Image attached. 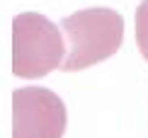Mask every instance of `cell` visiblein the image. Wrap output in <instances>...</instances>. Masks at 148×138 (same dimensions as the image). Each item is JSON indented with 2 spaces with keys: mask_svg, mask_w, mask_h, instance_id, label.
<instances>
[{
  "mask_svg": "<svg viewBox=\"0 0 148 138\" xmlns=\"http://www.w3.org/2000/svg\"><path fill=\"white\" fill-rule=\"evenodd\" d=\"M66 36V61L61 70L75 73L109 58L124 41V17L109 8H90L63 17L58 24Z\"/></svg>",
  "mask_w": 148,
  "mask_h": 138,
  "instance_id": "cell-1",
  "label": "cell"
},
{
  "mask_svg": "<svg viewBox=\"0 0 148 138\" xmlns=\"http://www.w3.org/2000/svg\"><path fill=\"white\" fill-rule=\"evenodd\" d=\"M49 17L39 12H20L12 20V73L17 78H44L56 70L66 53V44Z\"/></svg>",
  "mask_w": 148,
  "mask_h": 138,
  "instance_id": "cell-2",
  "label": "cell"
},
{
  "mask_svg": "<svg viewBox=\"0 0 148 138\" xmlns=\"http://www.w3.org/2000/svg\"><path fill=\"white\" fill-rule=\"evenodd\" d=\"M66 107L46 87H17L12 92V138H63Z\"/></svg>",
  "mask_w": 148,
  "mask_h": 138,
  "instance_id": "cell-3",
  "label": "cell"
},
{
  "mask_svg": "<svg viewBox=\"0 0 148 138\" xmlns=\"http://www.w3.org/2000/svg\"><path fill=\"white\" fill-rule=\"evenodd\" d=\"M136 46L148 63V0H141L136 8Z\"/></svg>",
  "mask_w": 148,
  "mask_h": 138,
  "instance_id": "cell-4",
  "label": "cell"
}]
</instances>
